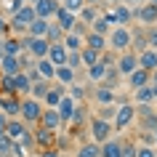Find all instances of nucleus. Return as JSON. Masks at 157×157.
<instances>
[{"label":"nucleus","mask_w":157,"mask_h":157,"mask_svg":"<svg viewBox=\"0 0 157 157\" xmlns=\"http://www.w3.org/2000/svg\"><path fill=\"white\" fill-rule=\"evenodd\" d=\"M107 51H112L117 56L125 53V51H131V27H115V29H109Z\"/></svg>","instance_id":"1"},{"label":"nucleus","mask_w":157,"mask_h":157,"mask_svg":"<svg viewBox=\"0 0 157 157\" xmlns=\"http://www.w3.org/2000/svg\"><path fill=\"white\" fill-rule=\"evenodd\" d=\"M43 104L37 99H32V96H24L21 99V109H19V120L27 125V128H32V125L40 123V115H43Z\"/></svg>","instance_id":"2"},{"label":"nucleus","mask_w":157,"mask_h":157,"mask_svg":"<svg viewBox=\"0 0 157 157\" xmlns=\"http://www.w3.org/2000/svg\"><path fill=\"white\" fill-rule=\"evenodd\" d=\"M85 128H88V133H91V141H96V144H104V141H109L112 139V123H107V120H101V117H91V120H88V125H85Z\"/></svg>","instance_id":"3"},{"label":"nucleus","mask_w":157,"mask_h":157,"mask_svg":"<svg viewBox=\"0 0 157 157\" xmlns=\"http://www.w3.org/2000/svg\"><path fill=\"white\" fill-rule=\"evenodd\" d=\"M136 120V107L133 104H117V112H115V120H112V131H117V133H123L128 125Z\"/></svg>","instance_id":"4"},{"label":"nucleus","mask_w":157,"mask_h":157,"mask_svg":"<svg viewBox=\"0 0 157 157\" xmlns=\"http://www.w3.org/2000/svg\"><path fill=\"white\" fill-rule=\"evenodd\" d=\"M21 45H24V51L35 59V61H37V59H45L48 56V48H51V43L45 40V37H29V35L21 37Z\"/></svg>","instance_id":"5"},{"label":"nucleus","mask_w":157,"mask_h":157,"mask_svg":"<svg viewBox=\"0 0 157 157\" xmlns=\"http://www.w3.org/2000/svg\"><path fill=\"white\" fill-rule=\"evenodd\" d=\"M115 69H117V75H120V77H128L131 72H136V69H139V56H136L133 51H125V53H120V56H117Z\"/></svg>","instance_id":"6"},{"label":"nucleus","mask_w":157,"mask_h":157,"mask_svg":"<svg viewBox=\"0 0 157 157\" xmlns=\"http://www.w3.org/2000/svg\"><path fill=\"white\" fill-rule=\"evenodd\" d=\"M19 109H21V99L16 93H3L0 91V112L8 117H19Z\"/></svg>","instance_id":"7"},{"label":"nucleus","mask_w":157,"mask_h":157,"mask_svg":"<svg viewBox=\"0 0 157 157\" xmlns=\"http://www.w3.org/2000/svg\"><path fill=\"white\" fill-rule=\"evenodd\" d=\"M133 19H136L139 24H144V27H155L157 24V6L144 3L139 8H133Z\"/></svg>","instance_id":"8"},{"label":"nucleus","mask_w":157,"mask_h":157,"mask_svg":"<svg viewBox=\"0 0 157 157\" xmlns=\"http://www.w3.org/2000/svg\"><path fill=\"white\" fill-rule=\"evenodd\" d=\"M32 139H35V149H51V147H56V133L45 131V128H40V125L32 131Z\"/></svg>","instance_id":"9"},{"label":"nucleus","mask_w":157,"mask_h":157,"mask_svg":"<svg viewBox=\"0 0 157 157\" xmlns=\"http://www.w3.org/2000/svg\"><path fill=\"white\" fill-rule=\"evenodd\" d=\"M40 128H45V131H53V133H59V131H64L61 128V117H59V112L56 109H43V115H40Z\"/></svg>","instance_id":"10"},{"label":"nucleus","mask_w":157,"mask_h":157,"mask_svg":"<svg viewBox=\"0 0 157 157\" xmlns=\"http://www.w3.org/2000/svg\"><path fill=\"white\" fill-rule=\"evenodd\" d=\"M93 101L96 104H101V107H107V104H117V93L109 88V85H96L93 88Z\"/></svg>","instance_id":"11"},{"label":"nucleus","mask_w":157,"mask_h":157,"mask_svg":"<svg viewBox=\"0 0 157 157\" xmlns=\"http://www.w3.org/2000/svg\"><path fill=\"white\" fill-rule=\"evenodd\" d=\"M64 96H67V88H64V85H59V83H53V85H51V91L45 93V99H43V107H45V109H56L59 101L64 99Z\"/></svg>","instance_id":"12"},{"label":"nucleus","mask_w":157,"mask_h":157,"mask_svg":"<svg viewBox=\"0 0 157 157\" xmlns=\"http://www.w3.org/2000/svg\"><path fill=\"white\" fill-rule=\"evenodd\" d=\"M32 8H35V16H37V19L51 21V16H53V13H56V8H59V0H37Z\"/></svg>","instance_id":"13"},{"label":"nucleus","mask_w":157,"mask_h":157,"mask_svg":"<svg viewBox=\"0 0 157 157\" xmlns=\"http://www.w3.org/2000/svg\"><path fill=\"white\" fill-rule=\"evenodd\" d=\"M53 16H56V24L64 29V35H67V32H72L75 24H77V16H75V13H69V11H64L61 6L56 8V13H53Z\"/></svg>","instance_id":"14"},{"label":"nucleus","mask_w":157,"mask_h":157,"mask_svg":"<svg viewBox=\"0 0 157 157\" xmlns=\"http://www.w3.org/2000/svg\"><path fill=\"white\" fill-rule=\"evenodd\" d=\"M21 51H24V45H21V37H13V35L3 37V56H13V59H19V56H21Z\"/></svg>","instance_id":"15"},{"label":"nucleus","mask_w":157,"mask_h":157,"mask_svg":"<svg viewBox=\"0 0 157 157\" xmlns=\"http://www.w3.org/2000/svg\"><path fill=\"white\" fill-rule=\"evenodd\" d=\"M83 45L85 48H91V51H99V53H104L107 51V37L104 35H96V32H85V37H83Z\"/></svg>","instance_id":"16"},{"label":"nucleus","mask_w":157,"mask_h":157,"mask_svg":"<svg viewBox=\"0 0 157 157\" xmlns=\"http://www.w3.org/2000/svg\"><path fill=\"white\" fill-rule=\"evenodd\" d=\"M27 131H29V128H27V125L21 123L19 117H11L8 123H6V136H8L11 141H19V139H21V136H24Z\"/></svg>","instance_id":"17"},{"label":"nucleus","mask_w":157,"mask_h":157,"mask_svg":"<svg viewBox=\"0 0 157 157\" xmlns=\"http://www.w3.org/2000/svg\"><path fill=\"white\" fill-rule=\"evenodd\" d=\"M35 19H37V16H35V8L29 6V3H27L24 8H19L16 13L11 16V21H13V24H19V27H29Z\"/></svg>","instance_id":"18"},{"label":"nucleus","mask_w":157,"mask_h":157,"mask_svg":"<svg viewBox=\"0 0 157 157\" xmlns=\"http://www.w3.org/2000/svg\"><path fill=\"white\" fill-rule=\"evenodd\" d=\"M72 157H101V149L96 141H80L75 147V155Z\"/></svg>","instance_id":"19"},{"label":"nucleus","mask_w":157,"mask_h":157,"mask_svg":"<svg viewBox=\"0 0 157 157\" xmlns=\"http://www.w3.org/2000/svg\"><path fill=\"white\" fill-rule=\"evenodd\" d=\"M136 56H139V69H147V72H155L157 69V51L147 48L141 53H136Z\"/></svg>","instance_id":"20"},{"label":"nucleus","mask_w":157,"mask_h":157,"mask_svg":"<svg viewBox=\"0 0 157 157\" xmlns=\"http://www.w3.org/2000/svg\"><path fill=\"white\" fill-rule=\"evenodd\" d=\"M149 85V72L147 69H136V72L128 75V88L131 91H139V88H147Z\"/></svg>","instance_id":"21"},{"label":"nucleus","mask_w":157,"mask_h":157,"mask_svg":"<svg viewBox=\"0 0 157 157\" xmlns=\"http://www.w3.org/2000/svg\"><path fill=\"white\" fill-rule=\"evenodd\" d=\"M53 67H64L67 64V48L61 45V43H56V45H51L48 48V56H45Z\"/></svg>","instance_id":"22"},{"label":"nucleus","mask_w":157,"mask_h":157,"mask_svg":"<svg viewBox=\"0 0 157 157\" xmlns=\"http://www.w3.org/2000/svg\"><path fill=\"white\" fill-rule=\"evenodd\" d=\"M75 107H77V104H75V101L69 99V96H64V99L59 101V107H56V112H59V117H61V128H64V125L69 123V117H72Z\"/></svg>","instance_id":"23"},{"label":"nucleus","mask_w":157,"mask_h":157,"mask_svg":"<svg viewBox=\"0 0 157 157\" xmlns=\"http://www.w3.org/2000/svg\"><path fill=\"white\" fill-rule=\"evenodd\" d=\"M101 157H123V141L120 139H109L101 144Z\"/></svg>","instance_id":"24"},{"label":"nucleus","mask_w":157,"mask_h":157,"mask_svg":"<svg viewBox=\"0 0 157 157\" xmlns=\"http://www.w3.org/2000/svg\"><path fill=\"white\" fill-rule=\"evenodd\" d=\"M19 72H21V67H19V59H13V56H3V59H0V75L16 77Z\"/></svg>","instance_id":"25"},{"label":"nucleus","mask_w":157,"mask_h":157,"mask_svg":"<svg viewBox=\"0 0 157 157\" xmlns=\"http://www.w3.org/2000/svg\"><path fill=\"white\" fill-rule=\"evenodd\" d=\"M35 72L40 75L43 80H48V83H51V80H53V75H56V67L51 64L48 59H37V61H35Z\"/></svg>","instance_id":"26"},{"label":"nucleus","mask_w":157,"mask_h":157,"mask_svg":"<svg viewBox=\"0 0 157 157\" xmlns=\"http://www.w3.org/2000/svg\"><path fill=\"white\" fill-rule=\"evenodd\" d=\"M61 45L67 48V53H77V51H83V37L77 32H67L64 40H61Z\"/></svg>","instance_id":"27"},{"label":"nucleus","mask_w":157,"mask_h":157,"mask_svg":"<svg viewBox=\"0 0 157 157\" xmlns=\"http://www.w3.org/2000/svg\"><path fill=\"white\" fill-rule=\"evenodd\" d=\"M13 85H16V96L21 99V96H29L32 80H29V75H27V72H19L16 77H13Z\"/></svg>","instance_id":"28"},{"label":"nucleus","mask_w":157,"mask_h":157,"mask_svg":"<svg viewBox=\"0 0 157 157\" xmlns=\"http://www.w3.org/2000/svg\"><path fill=\"white\" fill-rule=\"evenodd\" d=\"M115 16H117V27H131L133 21V11L125 6V3H117L115 6Z\"/></svg>","instance_id":"29"},{"label":"nucleus","mask_w":157,"mask_h":157,"mask_svg":"<svg viewBox=\"0 0 157 157\" xmlns=\"http://www.w3.org/2000/svg\"><path fill=\"white\" fill-rule=\"evenodd\" d=\"M51 85H53V83H48V80H43V77H40V80H35V83H32V88H29V96H32V99H37V101L43 104V99H45V93L51 91Z\"/></svg>","instance_id":"30"},{"label":"nucleus","mask_w":157,"mask_h":157,"mask_svg":"<svg viewBox=\"0 0 157 157\" xmlns=\"http://www.w3.org/2000/svg\"><path fill=\"white\" fill-rule=\"evenodd\" d=\"M85 75H88V80H91L93 85H101V83H104V77H107V67L99 61V64L88 67V69H85Z\"/></svg>","instance_id":"31"},{"label":"nucleus","mask_w":157,"mask_h":157,"mask_svg":"<svg viewBox=\"0 0 157 157\" xmlns=\"http://www.w3.org/2000/svg\"><path fill=\"white\" fill-rule=\"evenodd\" d=\"M75 77H77V72H72L69 67H56V75H53V80H56L59 85H72L75 83Z\"/></svg>","instance_id":"32"},{"label":"nucleus","mask_w":157,"mask_h":157,"mask_svg":"<svg viewBox=\"0 0 157 157\" xmlns=\"http://www.w3.org/2000/svg\"><path fill=\"white\" fill-rule=\"evenodd\" d=\"M45 32H48V21L45 19H35L32 24L27 27V35L29 37H45Z\"/></svg>","instance_id":"33"},{"label":"nucleus","mask_w":157,"mask_h":157,"mask_svg":"<svg viewBox=\"0 0 157 157\" xmlns=\"http://www.w3.org/2000/svg\"><path fill=\"white\" fill-rule=\"evenodd\" d=\"M96 19H99V8L96 6H83V11L77 13V21L80 24H93Z\"/></svg>","instance_id":"34"},{"label":"nucleus","mask_w":157,"mask_h":157,"mask_svg":"<svg viewBox=\"0 0 157 157\" xmlns=\"http://www.w3.org/2000/svg\"><path fill=\"white\" fill-rule=\"evenodd\" d=\"M45 40L51 43V45H56V43L64 40V29L59 24H53V21H48V32H45Z\"/></svg>","instance_id":"35"},{"label":"nucleus","mask_w":157,"mask_h":157,"mask_svg":"<svg viewBox=\"0 0 157 157\" xmlns=\"http://www.w3.org/2000/svg\"><path fill=\"white\" fill-rule=\"evenodd\" d=\"M99 59H101L99 51H91V48H85V45H83V51H80V61H83L85 69H88V67H93V64H99Z\"/></svg>","instance_id":"36"},{"label":"nucleus","mask_w":157,"mask_h":157,"mask_svg":"<svg viewBox=\"0 0 157 157\" xmlns=\"http://www.w3.org/2000/svg\"><path fill=\"white\" fill-rule=\"evenodd\" d=\"M133 99L139 101V104H149V107H152V104H155V99H152V88H139V91H133Z\"/></svg>","instance_id":"37"},{"label":"nucleus","mask_w":157,"mask_h":157,"mask_svg":"<svg viewBox=\"0 0 157 157\" xmlns=\"http://www.w3.org/2000/svg\"><path fill=\"white\" fill-rule=\"evenodd\" d=\"M59 6H61V8H64V11H69V13H75V16H77V13L83 11L85 0H61Z\"/></svg>","instance_id":"38"},{"label":"nucleus","mask_w":157,"mask_h":157,"mask_svg":"<svg viewBox=\"0 0 157 157\" xmlns=\"http://www.w3.org/2000/svg\"><path fill=\"white\" fill-rule=\"evenodd\" d=\"M67 96H69V99L77 104V101H83V99H85V88H83V85H77V83H72L69 88H67Z\"/></svg>","instance_id":"39"},{"label":"nucleus","mask_w":157,"mask_h":157,"mask_svg":"<svg viewBox=\"0 0 157 157\" xmlns=\"http://www.w3.org/2000/svg\"><path fill=\"white\" fill-rule=\"evenodd\" d=\"M88 29H91V32H96V35H104V37L109 35V24L104 21V16H99V19H96V21H93L91 27H88Z\"/></svg>","instance_id":"40"},{"label":"nucleus","mask_w":157,"mask_h":157,"mask_svg":"<svg viewBox=\"0 0 157 157\" xmlns=\"http://www.w3.org/2000/svg\"><path fill=\"white\" fill-rule=\"evenodd\" d=\"M144 37H147V48L157 51V27H144Z\"/></svg>","instance_id":"41"},{"label":"nucleus","mask_w":157,"mask_h":157,"mask_svg":"<svg viewBox=\"0 0 157 157\" xmlns=\"http://www.w3.org/2000/svg\"><path fill=\"white\" fill-rule=\"evenodd\" d=\"M115 112H117V104H107V107L99 109V115H96V117H101V120L112 123V120H115Z\"/></svg>","instance_id":"42"},{"label":"nucleus","mask_w":157,"mask_h":157,"mask_svg":"<svg viewBox=\"0 0 157 157\" xmlns=\"http://www.w3.org/2000/svg\"><path fill=\"white\" fill-rule=\"evenodd\" d=\"M0 91H3V93H16L13 77H8V75H0Z\"/></svg>","instance_id":"43"},{"label":"nucleus","mask_w":157,"mask_h":157,"mask_svg":"<svg viewBox=\"0 0 157 157\" xmlns=\"http://www.w3.org/2000/svg\"><path fill=\"white\" fill-rule=\"evenodd\" d=\"M11 152H13V141L3 133V136H0V155H3V157H11Z\"/></svg>","instance_id":"44"},{"label":"nucleus","mask_w":157,"mask_h":157,"mask_svg":"<svg viewBox=\"0 0 157 157\" xmlns=\"http://www.w3.org/2000/svg\"><path fill=\"white\" fill-rule=\"evenodd\" d=\"M64 67H69L72 72H77V69L83 67V61H80V51H77V53H67V64Z\"/></svg>","instance_id":"45"},{"label":"nucleus","mask_w":157,"mask_h":157,"mask_svg":"<svg viewBox=\"0 0 157 157\" xmlns=\"http://www.w3.org/2000/svg\"><path fill=\"white\" fill-rule=\"evenodd\" d=\"M155 149H157V147H147V144H139V147H136V157H155Z\"/></svg>","instance_id":"46"},{"label":"nucleus","mask_w":157,"mask_h":157,"mask_svg":"<svg viewBox=\"0 0 157 157\" xmlns=\"http://www.w3.org/2000/svg\"><path fill=\"white\" fill-rule=\"evenodd\" d=\"M123 157H136V144L133 141H123Z\"/></svg>","instance_id":"47"},{"label":"nucleus","mask_w":157,"mask_h":157,"mask_svg":"<svg viewBox=\"0 0 157 157\" xmlns=\"http://www.w3.org/2000/svg\"><path fill=\"white\" fill-rule=\"evenodd\" d=\"M37 157H61V152H59L56 147H51V149H40Z\"/></svg>","instance_id":"48"},{"label":"nucleus","mask_w":157,"mask_h":157,"mask_svg":"<svg viewBox=\"0 0 157 157\" xmlns=\"http://www.w3.org/2000/svg\"><path fill=\"white\" fill-rule=\"evenodd\" d=\"M27 6V0H11V6H8V11H11V16H13V13H16L19 8H24Z\"/></svg>","instance_id":"49"},{"label":"nucleus","mask_w":157,"mask_h":157,"mask_svg":"<svg viewBox=\"0 0 157 157\" xmlns=\"http://www.w3.org/2000/svg\"><path fill=\"white\" fill-rule=\"evenodd\" d=\"M0 37H8V19L0 16Z\"/></svg>","instance_id":"50"},{"label":"nucleus","mask_w":157,"mask_h":157,"mask_svg":"<svg viewBox=\"0 0 157 157\" xmlns=\"http://www.w3.org/2000/svg\"><path fill=\"white\" fill-rule=\"evenodd\" d=\"M149 85H157V69H155V72H149Z\"/></svg>","instance_id":"51"},{"label":"nucleus","mask_w":157,"mask_h":157,"mask_svg":"<svg viewBox=\"0 0 157 157\" xmlns=\"http://www.w3.org/2000/svg\"><path fill=\"white\" fill-rule=\"evenodd\" d=\"M149 88H152V99L157 101V85H149Z\"/></svg>","instance_id":"52"},{"label":"nucleus","mask_w":157,"mask_h":157,"mask_svg":"<svg viewBox=\"0 0 157 157\" xmlns=\"http://www.w3.org/2000/svg\"><path fill=\"white\" fill-rule=\"evenodd\" d=\"M101 0H85V6H99Z\"/></svg>","instance_id":"53"},{"label":"nucleus","mask_w":157,"mask_h":157,"mask_svg":"<svg viewBox=\"0 0 157 157\" xmlns=\"http://www.w3.org/2000/svg\"><path fill=\"white\" fill-rule=\"evenodd\" d=\"M133 3H144V0H125V6H128V8H131Z\"/></svg>","instance_id":"54"},{"label":"nucleus","mask_w":157,"mask_h":157,"mask_svg":"<svg viewBox=\"0 0 157 157\" xmlns=\"http://www.w3.org/2000/svg\"><path fill=\"white\" fill-rule=\"evenodd\" d=\"M152 139H155V147H157V128L152 131Z\"/></svg>","instance_id":"55"},{"label":"nucleus","mask_w":157,"mask_h":157,"mask_svg":"<svg viewBox=\"0 0 157 157\" xmlns=\"http://www.w3.org/2000/svg\"><path fill=\"white\" fill-rule=\"evenodd\" d=\"M0 59H3V37H0Z\"/></svg>","instance_id":"56"},{"label":"nucleus","mask_w":157,"mask_h":157,"mask_svg":"<svg viewBox=\"0 0 157 157\" xmlns=\"http://www.w3.org/2000/svg\"><path fill=\"white\" fill-rule=\"evenodd\" d=\"M107 3H112V6H117V3H120V0H107Z\"/></svg>","instance_id":"57"},{"label":"nucleus","mask_w":157,"mask_h":157,"mask_svg":"<svg viewBox=\"0 0 157 157\" xmlns=\"http://www.w3.org/2000/svg\"><path fill=\"white\" fill-rule=\"evenodd\" d=\"M27 3H29V6H35V3H37V0H27Z\"/></svg>","instance_id":"58"},{"label":"nucleus","mask_w":157,"mask_h":157,"mask_svg":"<svg viewBox=\"0 0 157 157\" xmlns=\"http://www.w3.org/2000/svg\"><path fill=\"white\" fill-rule=\"evenodd\" d=\"M149 3H152V6H157V0H149Z\"/></svg>","instance_id":"59"},{"label":"nucleus","mask_w":157,"mask_h":157,"mask_svg":"<svg viewBox=\"0 0 157 157\" xmlns=\"http://www.w3.org/2000/svg\"><path fill=\"white\" fill-rule=\"evenodd\" d=\"M61 157H69V155H64V152H61Z\"/></svg>","instance_id":"60"},{"label":"nucleus","mask_w":157,"mask_h":157,"mask_svg":"<svg viewBox=\"0 0 157 157\" xmlns=\"http://www.w3.org/2000/svg\"><path fill=\"white\" fill-rule=\"evenodd\" d=\"M155 157H157V149H155Z\"/></svg>","instance_id":"61"},{"label":"nucleus","mask_w":157,"mask_h":157,"mask_svg":"<svg viewBox=\"0 0 157 157\" xmlns=\"http://www.w3.org/2000/svg\"><path fill=\"white\" fill-rule=\"evenodd\" d=\"M0 136H3V133H0Z\"/></svg>","instance_id":"62"},{"label":"nucleus","mask_w":157,"mask_h":157,"mask_svg":"<svg viewBox=\"0 0 157 157\" xmlns=\"http://www.w3.org/2000/svg\"><path fill=\"white\" fill-rule=\"evenodd\" d=\"M0 157H3V155H0Z\"/></svg>","instance_id":"63"}]
</instances>
